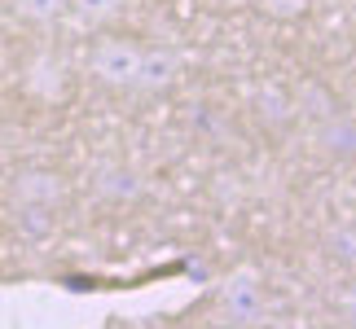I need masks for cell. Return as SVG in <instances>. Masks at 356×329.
Wrapping results in <instances>:
<instances>
[{"label":"cell","mask_w":356,"mask_h":329,"mask_svg":"<svg viewBox=\"0 0 356 329\" xmlns=\"http://www.w3.org/2000/svg\"><path fill=\"white\" fill-rule=\"evenodd\" d=\"M97 71L106 79H132L136 75V53L132 49H123V44H106L97 53Z\"/></svg>","instance_id":"6da1fadb"},{"label":"cell","mask_w":356,"mask_h":329,"mask_svg":"<svg viewBox=\"0 0 356 329\" xmlns=\"http://www.w3.org/2000/svg\"><path fill=\"white\" fill-rule=\"evenodd\" d=\"M22 13H31V18H53V13L62 9V0H18Z\"/></svg>","instance_id":"7a4b0ae2"},{"label":"cell","mask_w":356,"mask_h":329,"mask_svg":"<svg viewBox=\"0 0 356 329\" xmlns=\"http://www.w3.org/2000/svg\"><path fill=\"white\" fill-rule=\"evenodd\" d=\"M71 5L84 13V18H106V13H115V0H71Z\"/></svg>","instance_id":"3957f363"},{"label":"cell","mask_w":356,"mask_h":329,"mask_svg":"<svg viewBox=\"0 0 356 329\" xmlns=\"http://www.w3.org/2000/svg\"><path fill=\"white\" fill-rule=\"evenodd\" d=\"M13 5H18V0H13Z\"/></svg>","instance_id":"277c9868"}]
</instances>
